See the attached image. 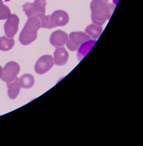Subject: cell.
<instances>
[{
  "label": "cell",
  "mask_w": 143,
  "mask_h": 146,
  "mask_svg": "<svg viewBox=\"0 0 143 146\" xmlns=\"http://www.w3.org/2000/svg\"><path fill=\"white\" fill-rule=\"evenodd\" d=\"M107 4L102 0H92L91 1L90 7L93 23L102 26L105 23L107 20L106 12Z\"/></svg>",
  "instance_id": "1"
},
{
  "label": "cell",
  "mask_w": 143,
  "mask_h": 146,
  "mask_svg": "<svg viewBox=\"0 0 143 146\" xmlns=\"http://www.w3.org/2000/svg\"><path fill=\"white\" fill-rule=\"evenodd\" d=\"M91 39V37L85 32H72L69 34L66 45L70 51H75L81 44L90 40Z\"/></svg>",
  "instance_id": "2"
},
{
  "label": "cell",
  "mask_w": 143,
  "mask_h": 146,
  "mask_svg": "<svg viewBox=\"0 0 143 146\" xmlns=\"http://www.w3.org/2000/svg\"><path fill=\"white\" fill-rule=\"evenodd\" d=\"M46 5V0H35L33 3L26 2L23 5V11L28 18L40 13L45 14Z\"/></svg>",
  "instance_id": "3"
},
{
  "label": "cell",
  "mask_w": 143,
  "mask_h": 146,
  "mask_svg": "<svg viewBox=\"0 0 143 146\" xmlns=\"http://www.w3.org/2000/svg\"><path fill=\"white\" fill-rule=\"evenodd\" d=\"M20 70L19 65L14 61H10L5 65L3 68V74L1 80L9 83L14 80Z\"/></svg>",
  "instance_id": "4"
},
{
  "label": "cell",
  "mask_w": 143,
  "mask_h": 146,
  "mask_svg": "<svg viewBox=\"0 0 143 146\" xmlns=\"http://www.w3.org/2000/svg\"><path fill=\"white\" fill-rule=\"evenodd\" d=\"M53 57L51 55H45L40 57L35 64V71L42 75L49 71L54 65Z\"/></svg>",
  "instance_id": "5"
},
{
  "label": "cell",
  "mask_w": 143,
  "mask_h": 146,
  "mask_svg": "<svg viewBox=\"0 0 143 146\" xmlns=\"http://www.w3.org/2000/svg\"><path fill=\"white\" fill-rule=\"evenodd\" d=\"M19 19L15 14H10L4 25L5 35L9 38H13L19 30Z\"/></svg>",
  "instance_id": "6"
},
{
  "label": "cell",
  "mask_w": 143,
  "mask_h": 146,
  "mask_svg": "<svg viewBox=\"0 0 143 146\" xmlns=\"http://www.w3.org/2000/svg\"><path fill=\"white\" fill-rule=\"evenodd\" d=\"M41 28V22L37 17L28 18L21 31L29 36H37V31Z\"/></svg>",
  "instance_id": "7"
},
{
  "label": "cell",
  "mask_w": 143,
  "mask_h": 146,
  "mask_svg": "<svg viewBox=\"0 0 143 146\" xmlns=\"http://www.w3.org/2000/svg\"><path fill=\"white\" fill-rule=\"evenodd\" d=\"M68 35L61 30L54 31L50 37L51 44L55 48L63 46L67 40Z\"/></svg>",
  "instance_id": "8"
},
{
  "label": "cell",
  "mask_w": 143,
  "mask_h": 146,
  "mask_svg": "<svg viewBox=\"0 0 143 146\" xmlns=\"http://www.w3.org/2000/svg\"><path fill=\"white\" fill-rule=\"evenodd\" d=\"M50 19L55 27L64 26L69 21V17L67 12L62 10H57L50 15Z\"/></svg>",
  "instance_id": "9"
},
{
  "label": "cell",
  "mask_w": 143,
  "mask_h": 146,
  "mask_svg": "<svg viewBox=\"0 0 143 146\" xmlns=\"http://www.w3.org/2000/svg\"><path fill=\"white\" fill-rule=\"evenodd\" d=\"M69 54L63 46L56 48L54 53V63L57 65L63 66L68 60Z\"/></svg>",
  "instance_id": "10"
},
{
  "label": "cell",
  "mask_w": 143,
  "mask_h": 146,
  "mask_svg": "<svg viewBox=\"0 0 143 146\" xmlns=\"http://www.w3.org/2000/svg\"><path fill=\"white\" fill-rule=\"evenodd\" d=\"M8 88V95L11 100H14L19 94L21 86L19 79L16 77L15 79L11 82L7 83Z\"/></svg>",
  "instance_id": "11"
},
{
  "label": "cell",
  "mask_w": 143,
  "mask_h": 146,
  "mask_svg": "<svg viewBox=\"0 0 143 146\" xmlns=\"http://www.w3.org/2000/svg\"><path fill=\"white\" fill-rule=\"evenodd\" d=\"M102 26L91 24L86 28L85 32L93 40L98 39L102 32Z\"/></svg>",
  "instance_id": "12"
},
{
  "label": "cell",
  "mask_w": 143,
  "mask_h": 146,
  "mask_svg": "<svg viewBox=\"0 0 143 146\" xmlns=\"http://www.w3.org/2000/svg\"><path fill=\"white\" fill-rule=\"evenodd\" d=\"M96 40H90L84 43L81 44L80 47L78 48L77 56L79 60L80 61L85 56L86 54L88 53L89 50L91 49L92 46H93Z\"/></svg>",
  "instance_id": "13"
},
{
  "label": "cell",
  "mask_w": 143,
  "mask_h": 146,
  "mask_svg": "<svg viewBox=\"0 0 143 146\" xmlns=\"http://www.w3.org/2000/svg\"><path fill=\"white\" fill-rule=\"evenodd\" d=\"M15 45V41L13 38H9L7 36L0 37V50L8 51L11 50Z\"/></svg>",
  "instance_id": "14"
},
{
  "label": "cell",
  "mask_w": 143,
  "mask_h": 146,
  "mask_svg": "<svg viewBox=\"0 0 143 146\" xmlns=\"http://www.w3.org/2000/svg\"><path fill=\"white\" fill-rule=\"evenodd\" d=\"M21 86L23 88H31L34 84V78L31 74H25L22 75L19 79Z\"/></svg>",
  "instance_id": "15"
},
{
  "label": "cell",
  "mask_w": 143,
  "mask_h": 146,
  "mask_svg": "<svg viewBox=\"0 0 143 146\" xmlns=\"http://www.w3.org/2000/svg\"><path fill=\"white\" fill-rule=\"evenodd\" d=\"M39 19L41 22V28L43 29H51L55 28L53 24L50 19V15L45 16L44 14H38L34 16Z\"/></svg>",
  "instance_id": "16"
},
{
  "label": "cell",
  "mask_w": 143,
  "mask_h": 146,
  "mask_svg": "<svg viewBox=\"0 0 143 146\" xmlns=\"http://www.w3.org/2000/svg\"><path fill=\"white\" fill-rule=\"evenodd\" d=\"M11 14L10 9L7 6L5 5L0 1V20L7 19Z\"/></svg>",
  "instance_id": "17"
},
{
  "label": "cell",
  "mask_w": 143,
  "mask_h": 146,
  "mask_svg": "<svg viewBox=\"0 0 143 146\" xmlns=\"http://www.w3.org/2000/svg\"><path fill=\"white\" fill-rule=\"evenodd\" d=\"M115 7L116 5L114 4H107L106 5V12L108 20L110 19Z\"/></svg>",
  "instance_id": "18"
},
{
  "label": "cell",
  "mask_w": 143,
  "mask_h": 146,
  "mask_svg": "<svg viewBox=\"0 0 143 146\" xmlns=\"http://www.w3.org/2000/svg\"><path fill=\"white\" fill-rule=\"evenodd\" d=\"M3 74V69L1 66H0V78H1Z\"/></svg>",
  "instance_id": "19"
},
{
  "label": "cell",
  "mask_w": 143,
  "mask_h": 146,
  "mask_svg": "<svg viewBox=\"0 0 143 146\" xmlns=\"http://www.w3.org/2000/svg\"><path fill=\"white\" fill-rule=\"evenodd\" d=\"M0 1H2L3 2H9V1H10L11 0H0Z\"/></svg>",
  "instance_id": "20"
},
{
  "label": "cell",
  "mask_w": 143,
  "mask_h": 146,
  "mask_svg": "<svg viewBox=\"0 0 143 146\" xmlns=\"http://www.w3.org/2000/svg\"><path fill=\"white\" fill-rule=\"evenodd\" d=\"M102 1H103L104 2H105V3H107L108 2V0H102Z\"/></svg>",
  "instance_id": "21"
}]
</instances>
